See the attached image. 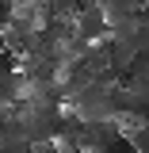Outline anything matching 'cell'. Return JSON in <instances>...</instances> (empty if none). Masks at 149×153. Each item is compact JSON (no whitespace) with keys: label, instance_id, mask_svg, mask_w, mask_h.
I'll return each mask as SVG.
<instances>
[{"label":"cell","instance_id":"obj_1","mask_svg":"<svg viewBox=\"0 0 149 153\" xmlns=\"http://www.w3.org/2000/svg\"><path fill=\"white\" fill-rule=\"evenodd\" d=\"M69 107H73L84 123H96V119H119V100H115V84L107 80H92L88 88L69 96Z\"/></svg>","mask_w":149,"mask_h":153},{"label":"cell","instance_id":"obj_2","mask_svg":"<svg viewBox=\"0 0 149 153\" xmlns=\"http://www.w3.org/2000/svg\"><path fill=\"white\" fill-rule=\"evenodd\" d=\"M76 35L88 38V42H99V38L111 35V16L103 12V4H99V0H92V4L76 16Z\"/></svg>","mask_w":149,"mask_h":153},{"label":"cell","instance_id":"obj_3","mask_svg":"<svg viewBox=\"0 0 149 153\" xmlns=\"http://www.w3.org/2000/svg\"><path fill=\"white\" fill-rule=\"evenodd\" d=\"M122 123L119 119H96V123H88V134H84V142H88V149L99 153V149H107L115 138H122Z\"/></svg>","mask_w":149,"mask_h":153},{"label":"cell","instance_id":"obj_4","mask_svg":"<svg viewBox=\"0 0 149 153\" xmlns=\"http://www.w3.org/2000/svg\"><path fill=\"white\" fill-rule=\"evenodd\" d=\"M31 96V80L23 69H12V73H0V103H8V107H16Z\"/></svg>","mask_w":149,"mask_h":153},{"label":"cell","instance_id":"obj_5","mask_svg":"<svg viewBox=\"0 0 149 153\" xmlns=\"http://www.w3.org/2000/svg\"><path fill=\"white\" fill-rule=\"evenodd\" d=\"M92 0H42V8H46V19L50 16H69V19H76L84 8H88Z\"/></svg>","mask_w":149,"mask_h":153},{"label":"cell","instance_id":"obj_6","mask_svg":"<svg viewBox=\"0 0 149 153\" xmlns=\"http://www.w3.org/2000/svg\"><path fill=\"white\" fill-rule=\"evenodd\" d=\"M99 4H103V12L111 19H119V16H130V12H142L145 0H99Z\"/></svg>","mask_w":149,"mask_h":153},{"label":"cell","instance_id":"obj_7","mask_svg":"<svg viewBox=\"0 0 149 153\" xmlns=\"http://www.w3.org/2000/svg\"><path fill=\"white\" fill-rule=\"evenodd\" d=\"M0 153H35V142H27V138H8V142H0Z\"/></svg>","mask_w":149,"mask_h":153},{"label":"cell","instance_id":"obj_8","mask_svg":"<svg viewBox=\"0 0 149 153\" xmlns=\"http://www.w3.org/2000/svg\"><path fill=\"white\" fill-rule=\"evenodd\" d=\"M99 153H138V146H134V138L130 134H122V138H115L107 149H99Z\"/></svg>","mask_w":149,"mask_h":153},{"label":"cell","instance_id":"obj_9","mask_svg":"<svg viewBox=\"0 0 149 153\" xmlns=\"http://www.w3.org/2000/svg\"><path fill=\"white\" fill-rule=\"evenodd\" d=\"M134 146H138V153H149V123H142L138 130H130Z\"/></svg>","mask_w":149,"mask_h":153},{"label":"cell","instance_id":"obj_10","mask_svg":"<svg viewBox=\"0 0 149 153\" xmlns=\"http://www.w3.org/2000/svg\"><path fill=\"white\" fill-rule=\"evenodd\" d=\"M88 153H92V149H88Z\"/></svg>","mask_w":149,"mask_h":153}]
</instances>
